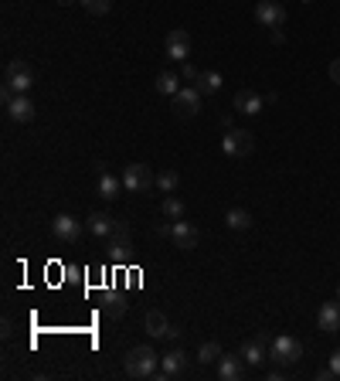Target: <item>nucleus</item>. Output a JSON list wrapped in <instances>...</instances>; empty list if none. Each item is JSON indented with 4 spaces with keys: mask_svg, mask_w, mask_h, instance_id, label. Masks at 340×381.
Listing matches in <instances>:
<instances>
[{
    "mask_svg": "<svg viewBox=\"0 0 340 381\" xmlns=\"http://www.w3.org/2000/svg\"><path fill=\"white\" fill-rule=\"evenodd\" d=\"M157 365H160V354H157L154 347H147V344L133 347V351L126 354V361H123V368H126L130 378H154V375H157Z\"/></svg>",
    "mask_w": 340,
    "mask_h": 381,
    "instance_id": "obj_1",
    "label": "nucleus"
},
{
    "mask_svg": "<svg viewBox=\"0 0 340 381\" xmlns=\"http://www.w3.org/2000/svg\"><path fill=\"white\" fill-rule=\"evenodd\" d=\"M123 188L133 190V194H147V190L157 188V174H154L147 164H126V171H123Z\"/></svg>",
    "mask_w": 340,
    "mask_h": 381,
    "instance_id": "obj_2",
    "label": "nucleus"
},
{
    "mask_svg": "<svg viewBox=\"0 0 340 381\" xmlns=\"http://www.w3.org/2000/svg\"><path fill=\"white\" fill-rule=\"evenodd\" d=\"M3 82L14 89L17 95H27L31 93V86H34V69L27 65V62H7V69H3Z\"/></svg>",
    "mask_w": 340,
    "mask_h": 381,
    "instance_id": "obj_3",
    "label": "nucleus"
},
{
    "mask_svg": "<svg viewBox=\"0 0 340 381\" xmlns=\"http://www.w3.org/2000/svg\"><path fill=\"white\" fill-rule=\"evenodd\" d=\"M269 358H272L276 365H296V361L303 358V344H300L296 337L282 334V337H276V341L269 344Z\"/></svg>",
    "mask_w": 340,
    "mask_h": 381,
    "instance_id": "obj_4",
    "label": "nucleus"
},
{
    "mask_svg": "<svg viewBox=\"0 0 340 381\" xmlns=\"http://www.w3.org/2000/svg\"><path fill=\"white\" fill-rule=\"evenodd\" d=\"M252 133L249 130H228L225 136H221V150L228 153V157H249L252 153Z\"/></svg>",
    "mask_w": 340,
    "mask_h": 381,
    "instance_id": "obj_5",
    "label": "nucleus"
},
{
    "mask_svg": "<svg viewBox=\"0 0 340 381\" xmlns=\"http://www.w3.org/2000/svg\"><path fill=\"white\" fill-rule=\"evenodd\" d=\"M255 21L262 27H282L286 24V7L279 0H258L255 3Z\"/></svg>",
    "mask_w": 340,
    "mask_h": 381,
    "instance_id": "obj_6",
    "label": "nucleus"
},
{
    "mask_svg": "<svg viewBox=\"0 0 340 381\" xmlns=\"http://www.w3.org/2000/svg\"><path fill=\"white\" fill-rule=\"evenodd\" d=\"M173 99V112L180 116V119H191V116H197V109H201V93L194 89V86H180V93L170 95Z\"/></svg>",
    "mask_w": 340,
    "mask_h": 381,
    "instance_id": "obj_7",
    "label": "nucleus"
},
{
    "mask_svg": "<svg viewBox=\"0 0 340 381\" xmlns=\"http://www.w3.org/2000/svg\"><path fill=\"white\" fill-rule=\"evenodd\" d=\"M51 235H55L58 242H65V245H75V242L82 238V225H79V218H72V214H58V218L51 221Z\"/></svg>",
    "mask_w": 340,
    "mask_h": 381,
    "instance_id": "obj_8",
    "label": "nucleus"
},
{
    "mask_svg": "<svg viewBox=\"0 0 340 381\" xmlns=\"http://www.w3.org/2000/svg\"><path fill=\"white\" fill-rule=\"evenodd\" d=\"M164 55H167L170 62H187V55H191V38H187V31H180V27L170 31L167 41H164Z\"/></svg>",
    "mask_w": 340,
    "mask_h": 381,
    "instance_id": "obj_9",
    "label": "nucleus"
},
{
    "mask_svg": "<svg viewBox=\"0 0 340 381\" xmlns=\"http://www.w3.org/2000/svg\"><path fill=\"white\" fill-rule=\"evenodd\" d=\"M187 354L184 351H167V354H160V375L157 378H180V375H187Z\"/></svg>",
    "mask_w": 340,
    "mask_h": 381,
    "instance_id": "obj_10",
    "label": "nucleus"
},
{
    "mask_svg": "<svg viewBox=\"0 0 340 381\" xmlns=\"http://www.w3.org/2000/svg\"><path fill=\"white\" fill-rule=\"evenodd\" d=\"M143 327H147V334H150V337H157V341H160V337H164V341H173V337H177V327L170 323L160 310H150V313H147V320H143Z\"/></svg>",
    "mask_w": 340,
    "mask_h": 381,
    "instance_id": "obj_11",
    "label": "nucleus"
},
{
    "mask_svg": "<svg viewBox=\"0 0 340 381\" xmlns=\"http://www.w3.org/2000/svg\"><path fill=\"white\" fill-rule=\"evenodd\" d=\"M170 242L177 245V249H194L197 242H201V232L191 225V221H173V228H170Z\"/></svg>",
    "mask_w": 340,
    "mask_h": 381,
    "instance_id": "obj_12",
    "label": "nucleus"
},
{
    "mask_svg": "<svg viewBox=\"0 0 340 381\" xmlns=\"http://www.w3.org/2000/svg\"><path fill=\"white\" fill-rule=\"evenodd\" d=\"M218 378L242 381L245 378V358H242V354H221V358H218Z\"/></svg>",
    "mask_w": 340,
    "mask_h": 381,
    "instance_id": "obj_13",
    "label": "nucleus"
},
{
    "mask_svg": "<svg viewBox=\"0 0 340 381\" xmlns=\"http://www.w3.org/2000/svg\"><path fill=\"white\" fill-rule=\"evenodd\" d=\"M34 116H38V109H34V102L27 95H14V102L7 106V119L10 123H31Z\"/></svg>",
    "mask_w": 340,
    "mask_h": 381,
    "instance_id": "obj_14",
    "label": "nucleus"
},
{
    "mask_svg": "<svg viewBox=\"0 0 340 381\" xmlns=\"http://www.w3.org/2000/svg\"><path fill=\"white\" fill-rule=\"evenodd\" d=\"M119 188H123V181H116V177L99 164V167H95V190H99L106 201H116V197H119Z\"/></svg>",
    "mask_w": 340,
    "mask_h": 381,
    "instance_id": "obj_15",
    "label": "nucleus"
},
{
    "mask_svg": "<svg viewBox=\"0 0 340 381\" xmlns=\"http://www.w3.org/2000/svg\"><path fill=\"white\" fill-rule=\"evenodd\" d=\"M235 109L245 112V116H258V112L265 109V99L258 93H252V89H239V93H235Z\"/></svg>",
    "mask_w": 340,
    "mask_h": 381,
    "instance_id": "obj_16",
    "label": "nucleus"
},
{
    "mask_svg": "<svg viewBox=\"0 0 340 381\" xmlns=\"http://www.w3.org/2000/svg\"><path fill=\"white\" fill-rule=\"evenodd\" d=\"M317 323H320V330L337 334V330H340V299H330V303H324V306H320Z\"/></svg>",
    "mask_w": 340,
    "mask_h": 381,
    "instance_id": "obj_17",
    "label": "nucleus"
},
{
    "mask_svg": "<svg viewBox=\"0 0 340 381\" xmlns=\"http://www.w3.org/2000/svg\"><path fill=\"white\" fill-rule=\"evenodd\" d=\"M85 228H88L95 238H109L112 228H116V221H112L109 214H102V211H92V214L85 218Z\"/></svg>",
    "mask_w": 340,
    "mask_h": 381,
    "instance_id": "obj_18",
    "label": "nucleus"
},
{
    "mask_svg": "<svg viewBox=\"0 0 340 381\" xmlns=\"http://www.w3.org/2000/svg\"><path fill=\"white\" fill-rule=\"evenodd\" d=\"M239 354L245 358V365H262V361L269 358V351H265V341H258V337H255V341H245Z\"/></svg>",
    "mask_w": 340,
    "mask_h": 381,
    "instance_id": "obj_19",
    "label": "nucleus"
},
{
    "mask_svg": "<svg viewBox=\"0 0 340 381\" xmlns=\"http://www.w3.org/2000/svg\"><path fill=\"white\" fill-rule=\"evenodd\" d=\"M180 82H184V79H180L177 72H157V82H154V86H157L160 95H177L180 93Z\"/></svg>",
    "mask_w": 340,
    "mask_h": 381,
    "instance_id": "obj_20",
    "label": "nucleus"
},
{
    "mask_svg": "<svg viewBox=\"0 0 340 381\" xmlns=\"http://www.w3.org/2000/svg\"><path fill=\"white\" fill-rule=\"evenodd\" d=\"M221 82H225V79H221L218 72H201L194 89H197L201 95H215V93H221Z\"/></svg>",
    "mask_w": 340,
    "mask_h": 381,
    "instance_id": "obj_21",
    "label": "nucleus"
},
{
    "mask_svg": "<svg viewBox=\"0 0 340 381\" xmlns=\"http://www.w3.org/2000/svg\"><path fill=\"white\" fill-rule=\"evenodd\" d=\"M225 225H228L232 232H245V228H252V214H249L245 208H232V211L225 214Z\"/></svg>",
    "mask_w": 340,
    "mask_h": 381,
    "instance_id": "obj_22",
    "label": "nucleus"
},
{
    "mask_svg": "<svg viewBox=\"0 0 340 381\" xmlns=\"http://www.w3.org/2000/svg\"><path fill=\"white\" fill-rule=\"evenodd\" d=\"M160 214L170 218V221H180V218H184V201H180V197H173V194H167V197H164V204H160Z\"/></svg>",
    "mask_w": 340,
    "mask_h": 381,
    "instance_id": "obj_23",
    "label": "nucleus"
},
{
    "mask_svg": "<svg viewBox=\"0 0 340 381\" xmlns=\"http://www.w3.org/2000/svg\"><path fill=\"white\" fill-rule=\"evenodd\" d=\"M102 310H106V317H123V310H126V299L119 296V293H106V299H102Z\"/></svg>",
    "mask_w": 340,
    "mask_h": 381,
    "instance_id": "obj_24",
    "label": "nucleus"
},
{
    "mask_svg": "<svg viewBox=\"0 0 340 381\" xmlns=\"http://www.w3.org/2000/svg\"><path fill=\"white\" fill-rule=\"evenodd\" d=\"M109 245H116V249H126V245H130V225L116 221V228H112V235H109Z\"/></svg>",
    "mask_w": 340,
    "mask_h": 381,
    "instance_id": "obj_25",
    "label": "nucleus"
},
{
    "mask_svg": "<svg viewBox=\"0 0 340 381\" xmlns=\"http://www.w3.org/2000/svg\"><path fill=\"white\" fill-rule=\"evenodd\" d=\"M218 358H221V344H215V341L201 344V351H197V361H201V365H211V361H218Z\"/></svg>",
    "mask_w": 340,
    "mask_h": 381,
    "instance_id": "obj_26",
    "label": "nucleus"
},
{
    "mask_svg": "<svg viewBox=\"0 0 340 381\" xmlns=\"http://www.w3.org/2000/svg\"><path fill=\"white\" fill-rule=\"evenodd\" d=\"M180 184V177H177V171H164V174H157V190H164V194H173Z\"/></svg>",
    "mask_w": 340,
    "mask_h": 381,
    "instance_id": "obj_27",
    "label": "nucleus"
},
{
    "mask_svg": "<svg viewBox=\"0 0 340 381\" xmlns=\"http://www.w3.org/2000/svg\"><path fill=\"white\" fill-rule=\"evenodd\" d=\"M109 259H112L116 266H126V262H130V252H126V249H116V245H109Z\"/></svg>",
    "mask_w": 340,
    "mask_h": 381,
    "instance_id": "obj_28",
    "label": "nucleus"
},
{
    "mask_svg": "<svg viewBox=\"0 0 340 381\" xmlns=\"http://www.w3.org/2000/svg\"><path fill=\"white\" fill-rule=\"evenodd\" d=\"M109 7H112V0H92V3H88V7H85V10H88V14H95V17H99V14H109Z\"/></svg>",
    "mask_w": 340,
    "mask_h": 381,
    "instance_id": "obj_29",
    "label": "nucleus"
},
{
    "mask_svg": "<svg viewBox=\"0 0 340 381\" xmlns=\"http://www.w3.org/2000/svg\"><path fill=\"white\" fill-rule=\"evenodd\" d=\"M197 75H201V72H197L194 65H187V62H184V69H180V79H184V82H197Z\"/></svg>",
    "mask_w": 340,
    "mask_h": 381,
    "instance_id": "obj_30",
    "label": "nucleus"
},
{
    "mask_svg": "<svg viewBox=\"0 0 340 381\" xmlns=\"http://www.w3.org/2000/svg\"><path fill=\"white\" fill-rule=\"evenodd\" d=\"M170 228H173V221H160L157 225V238H170Z\"/></svg>",
    "mask_w": 340,
    "mask_h": 381,
    "instance_id": "obj_31",
    "label": "nucleus"
},
{
    "mask_svg": "<svg viewBox=\"0 0 340 381\" xmlns=\"http://www.w3.org/2000/svg\"><path fill=\"white\" fill-rule=\"evenodd\" d=\"M330 79L340 86V58H334V62H330Z\"/></svg>",
    "mask_w": 340,
    "mask_h": 381,
    "instance_id": "obj_32",
    "label": "nucleus"
},
{
    "mask_svg": "<svg viewBox=\"0 0 340 381\" xmlns=\"http://www.w3.org/2000/svg\"><path fill=\"white\" fill-rule=\"evenodd\" d=\"M330 368H334V375L340 378V347L334 351V354H330Z\"/></svg>",
    "mask_w": 340,
    "mask_h": 381,
    "instance_id": "obj_33",
    "label": "nucleus"
},
{
    "mask_svg": "<svg viewBox=\"0 0 340 381\" xmlns=\"http://www.w3.org/2000/svg\"><path fill=\"white\" fill-rule=\"evenodd\" d=\"M265 381H286V375H282V371H269V378Z\"/></svg>",
    "mask_w": 340,
    "mask_h": 381,
    "instance_id": "obj_34",
    "label": "nucleus"
},
{
    "mask_svg": "<svg viewBox=\"0 0 340 381\" xmlns=\"http://www.w3.org/2000/svg\"><path fill=\"white\" fill-rule=\"evenodd\" d=\"M58 3H62V7H72V3H79V0H58Z\"/></svg>",
    "mask_w": 340,
    "mask_h": 381,
    "instance_id": "obj_35",
    "label": "nucleus"
},
{
    "mask_svg": "<svg viewBox=\"0 0 340 381\" xmlns=\"http://www.w3.org/2000/svg\"><path fill=\"white\" fill-rule=\"evenodd\" d=\"M79 3H82V7H88V3H92V0H79Z\"/></svg>",
    "mask_w": 340,
    "mask_h": 381,
    "instance_id": "obj_36",
    "label": "nucleus"
},
{
    "mask_svg": "<svg viewBox=\"0 0 340 381\" xmlns=\"http://www.w3.org/2000/svg\"><path fill=\"white\" fill-rule=\"evenodd\" d=\"M337 299H340V286H337Z\"/></svg>",
    "mask_w": 340,
    "mask_h": 381,
    "instance_id": "obj_37",
    "label": "nucleus"
},
{
    "mask_svg": "<svg viewBox=\"0 0 340 381\" xmlns=\"http://www.w3.org/2000/svg\"><path fill=\"white\" fill-rule=\"evenodd\" d=\"M303 3H306V0H303Z\"/></svg>",
    "mask_w": 340,
    "mask_h": 381,
    "instance_id": "obj_38",
    "label": "nucleus"
}]
</instances>
